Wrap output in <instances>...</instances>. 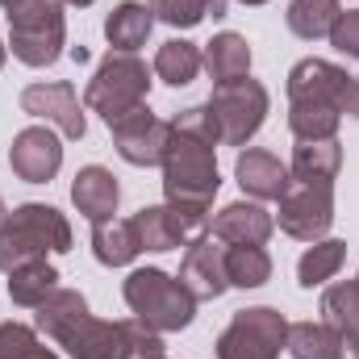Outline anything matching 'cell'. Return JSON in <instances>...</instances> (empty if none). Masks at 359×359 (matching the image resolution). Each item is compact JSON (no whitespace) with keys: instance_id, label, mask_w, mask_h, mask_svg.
Segmentation results:
<instances>
[{"instance_id":"cell-6","label":"cell","mask_w":359,"mask_h":359,"mask_svg":"<svg viewBox=\"0 0 359 359\" xmlns=\"http://www.w3.org/2000/svg\"><path fill=\"white\" fill-rule=\"evenodd\" d=\"M8 46L25 67H50L63 55V0H17L8 4Z\"/></svg>"},{"instance_id":"cell-31","label":"cell","mask_w":359,"mask_h":359,"mask_svg":"<svg viewBox=\"0 0 359 359\" xmlns=\"http://www.w3.org/2000/svg\"><path fill=\"white\" fill-rule=\"evenodd\" d=\"M151 13L176 29H192L196 21H205L209 13L213 17H226V4L222 0H151Z\"/></svg>"},{"instance_id":"cell-34","label":"cell","mask_w":359,"mask_h":359,"mask_svg":"<svg viewBox=\"0 0 359 359\" xmlns=\"http://www.w3.org/2000/svg\"><path fill=\"white\" fill-rule=\"evenodd\" d=\"M330 42H334V50L359 59V8L339 13V21H334V29H330Z\"/></svg>"},{"instance_id":"cell-12","label":"cell","mask_w":359,"mask_h":359,"mask_svg":"<svg viewBox=\"0 0 359 359\" xmlns=\"http://www.w3.org/2000/svg\"><path fill=\"white\" fill-rule=\"evenodd\" d=\"M21 113L46 121V126H59L67 138H84L88 121L80 113V96L67 80H50V84H29L21 92Z\"/></svg>"},{"instance_id":"cell-33","label":"cell","mask_w":359,"mask_h":359,"mask_svg":"<svg viewBox=\"0 0 359 359\" xmlns=\"http://www.w3.org/2000/svg\"><path fill=\"white\" fill-rule=\"evenodd\" d=\"M29 347H38V334L29 326H21V322H4L0 326V359H17Z\"/></svg>"},{"instance_id":"cell-37","label":"cell","mask_w":359,"mask_h":359,"mask_svg":"<svg viewBox=\"0 0 359 359\" xmlns=\"http://www.w3.org/2000/svg\"><path fill=\"white\" fill-rule=\"evenodd\" d=\"M17 359H59V355H55L50 347H42V343H38V347H29L25 355H17Z\"/></svg>"},{"instance_id":"cell-23","label":"cell","mask_w":359,"mask_h":359,"mask_svg":"<svg viewBox=\"0 0 359 359\" xmlns=\"http://www.w3.org/2000/svg\"><path fill=\"white\" fill-rule=\"evenodd\" d=\"M339 109L330 100H292L288 104V130L297 134V142H326L339 130Z\"/></svg>"},{"instance_id":"cell-7","label":"cell","mask_w":359,"mask_h":359,"mask_svg":"<svg viewBox=\"0 0 359 359\" xmlns=\"http://www.w3.org/2000/svg\"><path fill=\"white\" fill-rule=\"evenodd\" d=\"M209 109L222 126V142L226 147H247V138H255L264 117H268V88L251 76L217 84L213 96H209Z\"/></svg>"},{"instance_id":"cell-14","label":"cell","mask_w":359,"mask_h":359,"mask_svg":"<svg viewBox=\"0 0 359 359\" xmlns=\"http://www.w3.org/2000/svg\"><path fill=\"white\" fill-rule=\"evenodd\" d=\"M8 163H13V172L25 180V184H46V180H55V172L63 168V147H59V138L46 126H29V130H21L13 138Z\"/></svg>"},{"instance_id":"cell-36","label":"cell","mask_w":359,"mask_h":359,"mask_svg":"<svg viewBox=\"0 0 359 359\" xmlns=\"http://www.w3.org/2000/svg\"><path fill=\"white\" fill-rule=\"evenodd\" d=\"M339 359H359V334H343V347H339Z\"/></svg>"},{"instance_id":"cell-20","label":"cell","mask_w":359,"mask_h":359,"mask_svg":"<svg viewBox=\"0 0 359 359\" xmlns=\"http://www.w3.org/2000/svg\"><path fill=\"white\" fill-rule=\"evenodd\" d=\"M151 25H155V13H151L147 4H138V0H126V4H117V8L109 13L104 38H109L113 50H138V46L151 38Z\"/></svg>"},{"instance_id":"cell-29","label":"cell","mask_w":359,"mask_h":359,"mask_svg":"<svg viewBox=\"0 0 359 359\" xmlns=\"http://www.w3.org/2000/svg\"><path fill=\"white\" fill-rule=\"evenodd\" d=\"M343 259H347V243H339V238H318V243L301 255L297 276H301V284H305V288L326 284L334 271L343 268Z\"/></svg>"},{"instance_id":"cell-3","label":"cell","mask_w":359,"mask_h":359,"mask_svg":"<svg viewBox=\"0 0 359 359\" xmlns=\"http://www.w3.org/2000/svg\"><path fill=\"white\" fill-rule=\"evenodd\" d=\"M46 251H72V226L55 205H21L0 226V271H13Z\"/></svg>"},{"instance_id":"cell-10","label":"cell","mask_w":359,"mask_h":359,"mask_svg":"<svg viewBox=\"0 0 359 359\" xmlns=\"http://www.w3.org/2000/svg\"><path fill=\"white\" fill-rule=\"evenodd\" d=\"M134 230L142 251H172V247H188L196 238L209 234V213H188L176 205H151L134 213Z\"/></svg>"},{"instance_id":"cell-30","label":"cell","mask_w":359,"mask_h":359,"mask_svg":"<svg viewBox=\"0 0 359 359\" xmlns=\"http://www.w3.org/2000/svg\"><path fill=\"white\" fill-rule=\"evenodd\" d=\"M271 276V259L264 247H226V280L234 288H259Z\"/></svg>"},{"instance_id":"cell-17","label":"cell","mask_w":359,"mask_h":359,"mask_svg":"<svg viewBox=\"0 0 359 359\" xmlns=\"http://www.w3.org/2000/svg\"><path fill=\"white\" fill-rule=\"evenodd\" d=\"M343 84H347V72L326 63V59H301L292 72H288V100H330L339 109L343 100ZM343 113V109H339Z\"/></svg>"},{"instance_id":"cell-18","label":"cell","mask_w":359,"mask_h":359,"mask_svg":"<svg viewBox=\"0 0 359 359\" xmlns=\"http://www.w3.org/2000/svg\"><path fill=\"white\" fill-rule=\"evenodd\" d=\"M117 196H121V188H117V180H113L109 168L92 163V168H80V172H76L72 201H76V209L88 217L92 226H96V222H109V217L117 213Z\"/></svg>"},{"instance_id":"cell-1","label":"cell","mask_w":359,"mask_h":359,"mask_svg":"<svg viewBox=\"0 0 359 359\" xmlns=\"http://www.w3.org/2000/svg\"><path fill=\"white\" fill-rule=\"evenodd\" d=\"M38 330L50 334L72 359H117L121 355V326L100 322L88 313V301L72 288H55L38 305Z\"/></svg>"},{"instance_id":"cell-42","label":"cell","mask_w":359,"mask_h":359,"mask_svg":"<svg viewBox=\"0 0 359 359\" xmlns=\"http://www.w3.org/2000/svg\"><path fill=\"white\" fill-rule=\"evenodd\" d=\"M0 67H4V46H0Z\"/></svg>"},{"instance_id":"cell-5","label":"cell","mask_w":359,"mask_h":359,"mask_svg":"<svg viewBox=\"0 0 359 359\" xmlns=\"http://www.w3.org/2000/svg\"><path fill=\"white\" fill-rule=\"evenodd\" d=\"M126 305L134 309L138 322H147V326L159 330V334L184 330V326L192 322V313H196L192 292L159 268L130 271V280H126Z\"/></svg>"},{"instance_id":"cell-15","label":"cell","mask_w":359,"mask_h":359,"mask_svg":"<svg viewBox=\"0 0 359 359\" xmlns=\"http://www.w3.org/2000/svg\"><path fill=\"white\" fill-rule=\"evenodd\" d=\"M271 213L255 201H234L226 205L213 222H209V234L217 243H230V247H264L271 238Z\"/></svg>"},{"instance_id":"cell-25","label":"cell","mask_w":359,"mask_h":359,"mask_svg":"<svg viewBox=\"0 0 359 359\" xmlns=\"http://www.w3.org/2000/svg\"><path fill=\"white\" fill-rule=\"evenodd\" d=\"M201 67H205L201 50H196L192 42H184V38L163 42V46H159V55H155V76H159L163 84H172V88L192 84V80L201 76Z\"/></svg>"},{"instance_id":"cell-13","label":"cell","mask_w":359,"mask_h":359,"mask_svg":"<svg viewBox=\"0 0 359 359\" xmlns=\"http://www.w3.org/2000/svg\"><path fill=\"white\" fill-rule=\"evenodd\" d=\"M180 284L192 292V301H213L230 288L226 280V247H217V238H196L188 243L184 251V264H180Z\"/></svg>"},{"instance_id":"cell-26","label":"cell","mask_w":359,"mask_h":359,"mask_svg":"<svg viewBox=\"0 0 359 359\" xmlns=\"http://www.w3.org/2000/svg\"><path fill=\"white\" fill-rule=\"evenodd\" d=\"M339 13H343L339 0H292L288 4V29L305 42H318V38H330Z\"/></svg>"},{"instance_id":"cell-21","label":"cell","mask_w":359,"mask_h":359,"mask_svg":"<svg viewBox=\"0 0 359 359\" xmlns=\"http://www.w3.org/2000/svg\"><path fill=\"white\" fill-rule=\"evenodd\" d=\"M201 59H205L213 84H230V80H243L251 72V46L243 34H217Z\"/></svg>"},{"instance_id":"cell-19","label":"cell","mask_w":359,"mask_h":359,"mask_svg":"<svg viewBox=\"0 0 359 359\" xmlns=\"http://www.w3.org/2000/svg\"><path fill=\"white\" fill-rule=\"evenodd\" d=\"M92 251H96V259H100L104 268H126V264L142 251L138 230H134V217H130V222H126V217L96 222V230H92Z\"/></svg>"},{"instance_id":"cell-41","label":"cell","mask_w":359,"mask_h":359,"mask_svg":"<svg viewBox=\"0 0 359 359\" xmlns=\"http://www.w3.org/2000/svg\"><path fill=\"white\" fill-rule=\"evenodd\" d=\"M0 4H4V8H8V4H17V0H0Z\"/></svg>"},{"instance_id":"cell-9","label":"cell","mask_w":359,"mask_h":359,"mask_svg":"<svg viewBox=\"0 0 359 359\" xmlns=\"http://www.w3.org/2000/svg\"><path fill=\"white\" fill-rule=\"evenodd\" d=\"M334 222V184H301L292 180L288 192L280 196V230L301 238V243H318Z\"/></svg>"},{"instance_id":"cell-35","label":"cell","mask_w":359,"mask_h":359,"mask_svg":"<svg viewBox=\"0 0 359 359\" xmlns=\"http://www.w3.org/2000/svg\"><path fill=\"white\" fill-rule=\"evenodd\" d=\"M339 109H343V113H351V117H359V80H355V76H347V84H343V100H339Z\"/></svg>"},{"instance_id":"cell-28","label":"cell","mask_w":359,"mask_h":359,"mask_svg":"<svg viewBox=\"0 0 359 359\" xmlns=\"http://www.w3.org/2000/svg\"><path fill=\"white\" fill-rule=\"evenodd\" d=\"M322 322L334 326L339 334H359V276L355 280H339L334 288H326L322 297Z\"/></svg>"},{"instance_id":"cell-39","label":"cell","mask_w":359,"mask_h":359,"mask_svg":"<svg viewBox=\"0 0 359 359\" xmlns=\"http://www.w3.org/2000/svg\"><path fill=\"white\" fill-rule=\"evenodd\" d=\"M4 217H8V213H4V205H0V226H4Z\"/></svg>"},{"instance_id":"cell-40","label":"cell","mask_w":359,"mask_h":359,"mask_svg":"<svg viewBox=\"0 0 359 359\" xmlns=\"http://www.w3.org/2000/svg\"><path fill=\"white\" fill-rule=\"evenodd\" d=\"M243 4H268V0H243Z\"/></svg>"},{"instance_id":"cell-24","label":"cell","mask_w":359,"mask_h":359,"mask_svg":"<svg viewBox=\"0 0 359 359\" xmlns=\"http://www.w3.org/2000/svg\"><path fill=\"white\" fill-rule=\"evenodd\" d=\"M55 288H59V271L50 268L46 259H29V264H21V268L8 271V297H13L17 305L38 309Z\"/></svg>"},{"instance_id":"cell-27","label":"cell","mask_w":359,"mask_h":359,"mask_svg":"<svg viewBox=\"0 0 359 359\" xmlns=\"http://www.w3.org/2000/svg\"><path fill=\"white\" fill-rule=\"evenodd\" d=\"M343 334L326 322H297L288 326V351L292 359H339Z\"/></svg>"},{"instance_id":"cell-38","label":"cell","mask_w":359,"mask_h":359,"mask_svg":"<svg viewBox=\"0 0 359 359\" xmlns=\"http://www.w3.org/2000/svg\"><path fill=\"white\" fill-rule=\"evenodd\" d=\"M63 4H76V8H84V4H92V0H63Z\"/></svg>"},{"instance_id":"cell-11","label":"cell","mask_w":359,"mask_h":359,"mask_svg":"<svg viewBox=\"0 0 359 359\" xmlns=\"http://www.w3.org/2000/svg\"><path fill=\"white\" fill-rule=\"evenodd\" d=\"M113 130V142H117V155L134 168H155L163 163V151L172 142V121H159L147 104L126 113L121 121L109 126Z\"/></svg>"},{"instance_id":"cell-32","label":"cell","mask_w":359,"mask_h":359,"mask_svg":"<svg viewBox=\"0 0 359 359\" xmlns=\"http://www.w3.org/2000/svg\"><path fill=\"white\" fill-rule=\"evenodd\" d=\"M121 326V355L117 359H168L163 355V339L159 330H151L147 322H117Z\"/></svg>"},{"instance_id":"cell-8","label":"cell","mask_w":359,"mask_h":359,"mask_svg":"<svg viewBox=\"0 0 359 359\" xmlns=\"http://www.w3.org/2000/svg\"><path fill=\"white\" fill-rule=\"evenodd\" d=\"M284 343H288V322L276 309L259 305L234 313V322L217 339V359H280Z\"/></svg>"},{"instance_id":"cell-16","label":"cell","mask_w":359,"mask_h":359,"mask_svg":"<svg viewBox=\"0 0 359 359\" xmlns=\"http://www.w3.org/2000/svg\"><path fill=\"white\" fill-rule=\"evenodd\" d=\"M234 176L243 184V192L255 196V201H280L292 184V172L271 151H243L238 163H234Z\"/></svg>"},{"instance_id":"cell-2","label":"cell","mask_w":359,"mask_h":359,"mask_svg":"<svg viewBox=\"0 0 359 359\" xmlns=\"http://www.w3.org/2000/svg\"><path fill=\"white\" fill-rule=\"evenodd\" d=\"M217 188H222V176H217V163H213V142L172 130V142L163 151L168 205L188 209V213H209Z\"/></svg>"},{"instance_id":"cell-4","label":"cell","mask_w":359,"mask_h":359,"mask_svg":"<svg viewBox=\"0 0 359 359\" xmlns=\"http://www.w3.org/2000/svg\"><path fill=\"white\" fill-rule=\"evenodd\" d=\"M147 88H151L147 63L134 50H109L100 59L96 76L88 80V88H84V104L113 126L126 113H134V109L147 104Z\"/></svg>"},{"instance_id":"cell-22","label":"cell","mask_w":359,"mask_h":359,"mask_svg":"<svg viewBox=\"0 0 359 359\" xmlns=\"http://www.w3.org/2000/svg\"><path fill=\"white\" fill-rule=\"evenodd\" d=\"M339 163H343V151H339L334 138H326V142H297V155H292L288 172L301 184H334Z\"/></svg>"}]
</instances>
